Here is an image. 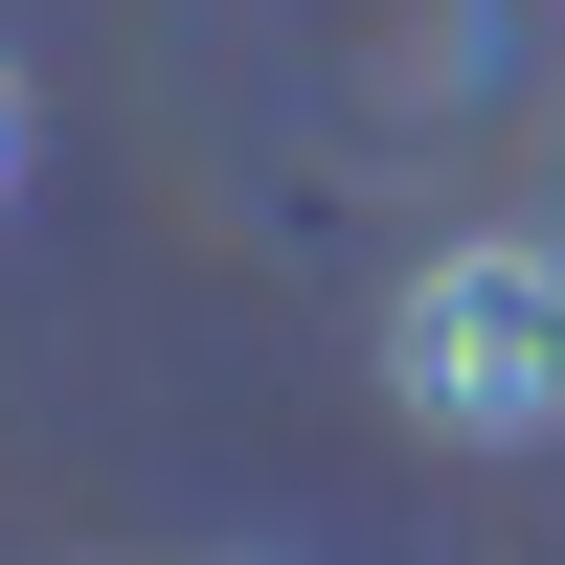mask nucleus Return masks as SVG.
Segmentation results:
<instances>
[{
	"label": "nucleus",
	"instance_id": "1",
	"mask_svg": "<svg viewBox=\"0 0 565 565\" xmlns=\"http://www.w3.org/2000/svg\"><path fill=\"white\" fill-rule=\"evenodd\" d=\"M385 407L430 452H543L565 430V249L543 226H476L385 295Z\"/></svg>",
	"mask_w": 565,
	"mask_h": 565
},
{
	"label": "nucleus",
	"instance_id": "2",
	"mask_svg": "<svg viewBox=\"0 0 565 565\" xmlns=\"http://www.w3.org/2000/svg\"><path fill=\"white\" fill-rule=\"evenodd\" d=\"M0 204H23V68H0Z\"/></svg>",
	"mask_w": 565,
	"mask_h": 565
}]
</instances>
